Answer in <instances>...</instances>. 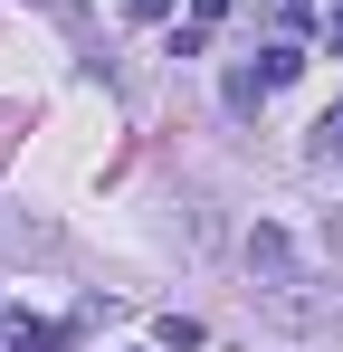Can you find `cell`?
<instances>
[{"label": "cell", "mask_w": 343, "mask_h": 352, "mask_svg": "<svg viewBox=\"0 0 343 352\" xmlns=\"http://www.w3.org/2000/svg\"><path fill=\"white\" fill-rule=\"evenodd\" d=\"M229 105L258 115V105H267V76H258V67H229Z\"/></svg>", "instance_id": "obj_3"}, {"label": "cell", "mask_w": 343, "mask_h": 352, "mask_svg": "<svg viewBox=\"0 0 343 352\" xmlns=\"http://www.w3.org/2000/svg\"><path fill=\"white\" fill-rule=\"evenodd\" d=\"M248 267L267 276V295H295V286H305V257H295V238H286V229H267V219L248 229Z\"/></svg>", "instance_id": "obj_1"}, {"label": "cell", "mask_w": 343, "mask_h": 352, "mask_svg": "<svg viewBox=\"0 0 343 352\" xmlns=\"http://www.w3.org/2000/svg\"><path fill=\"white\" fill-rule=\"evenodd\" d=\"M153 343H163V352H200V324H191V314H163Z\"/></svg>", "instance_id": "obj_4"}, {"label": "cell", "mask_w": 343, "mask_h": 352, "mask_svg": "<svg viewBox=\"0 0 343 352\" xmlns=\"http://www.w3.org/2000/svg\"><path fill=\"white\" fill-rule=\"evenodd\" d=\"M315 162H343V105H334V115H315Z\"/></svg>", "instance_id": "obj_5"}, {"label": "cell", "mask_w": 343, "mask_h": 352, "mask_svg": "<svg viewBox=\"0 0 343 352\" xmlns=\"http://www.w3.org/2000/svg\"><path fill=\"white\" fill-rule=\"evenodd\" d=\"M286 10H315V0H286Z\"/></svg>", "instance_id": "obj_10"}, {"label": "cell", "mask_w": 343, "mask_h": 352, "mask_svg": "<svg viewBox=\"0 0 343 352\" xmlns=\"http://www.w3.org/2000/svg\"><path fill=\"white\" fill-rule=\"evenodd\" d=\"M10 352H57V324H39V314H10Z\"/></svg>", "instance_id": "obj_2"}, {"label": "cell", "mask_w": 343, "mask_h": 352, "mask_svg": "<svg viewBox=\"0 0 343 352\" xmlns=\"http://www.w3.org/2000/svg\"><path fill=\"white\" fill-rule=\"evenodd\" d=\"M324 58H343V10H324Z\"/></svg>", "instance_id": "obj_9"}, {"label": "cell", "mask_w": 343, "mask_h": 352, "mask_svg": "<svg viewBox=\"0 0 343 352\" xmlns=\"http://www.w3.org/2000/svg\"><path fill=\"white\" fill-rule=\"evenodd\" d=\"M295 67H305V48H286V38H277V48H267V67H258V76H267V86H286V76H295Z\"/></svg>", "instance_id": "obj_6"}, {"label": "cell", "mask_w": 343, "mask_h": 352, "mask_svg": "<svg viewBox=\"0 0 343 352\" xmlns=\"http://www.w3.org/2000/svg\"><path fill=\"white\" fill-rule=\"evenodd\" d=\"M124 19H134V29H163V19H172V0H124Z\"/></svg>", "instance_id": "obj_7"}, {"label": "cell", "mask_w": 343, "mask_h": 352, "mask_svg": "<svg viewBox=\"0 0 343 352\" xmlns=\"http://www.w3.org/2000/svg\"><path fill=\"white\" fill-rule=\"evenodd\" d=\"M191 19H200V29H220V19H229V0H191Z\"/></svg>", "instance_id": "obj_8"}]
</instances>
